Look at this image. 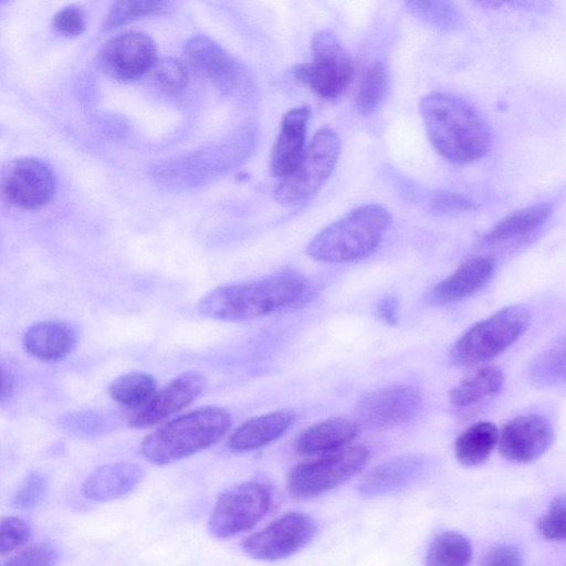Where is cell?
I'll list each match as a JSON object with an SVG mask.
<instances>
[{
  "label": "cell",
  "instance_id": "cell-16",
  "mask_svg": "<svg viewBox=\"0 0 566 566\" xmlns=\"http://www.w3.org/2000/svg\"><path fill=\"white\" fill-rule=\"evenodd\" d=\"M431 459L424 454H405L387 460L371 469L358 485L364 497L385 496L400 492L430 470Z\"/></svg>",
  "mask_w": 566,
  "mask_h": 566
},
{
  "label": "cell",
  "instance_id": "cell-34",
  "mask_svg": "<svg viewBox=\"0 0 566 566\" xmlns=\"http://www.w3.org/2000/svg\"><path fill=\"white\" fill-rule=\"evenodd\" d=\"M49 490V479L45 473L33 470L15 490L11 504L14 509L27 511L36 507L45 497Z\"/></svg>",
  "mask_w": 566,
  "mask_h": 566
},
{
  "label": "cell",
  "instance_id": "cell-20",
  "mask_svg": "<svg viewBox=\"0 0 566 566\" xmlns=\"http://www.w3.org/2000/svg\"><path fill=\"white\" fill-rule=\"evenodd\" d=\"M143 469L133 462L122 461L95 469L84 481V496L96 502H107L129 494L143 480Z\"/></svg>",
  "mask_w": 566,
  "mask_h": 566
},
{
  "label": "cell",
  "instance_id": "cell-33",
  "mask_svg": "<svg viewBox=\"0 0 566 566\" xmlns=\"http://www.w3.org/2000/svg\"><path fill=\"white\" fill-rule=\"evenodd\" d=\"M169 0H113L103 23L111 31L134 20L163 10Z\"/></svg>",
  "mask_w": 566,
  "mask_h": 566
},
{
  "label": "cell",
  "instance_id": "cell-24",
  "mask_svg": "<svg viewBox=\"0 0 566 566\" xmlns=\"http://www.w3.org/2000/svg\"><path fill=\"white\" fill-rule=\"evenodd\" d=\"M504 375L495 365L480 368L464 378L449 392V400L458 409H471L494 399L502 390Z\"/></svg>",
  "mask_w": 566,
  "mask_h": 566
},
{
  "label": "cell",
  "instance_id": "cell-35",
  "mask_svg": "<svg viewBox=\"0 0 566 566\" xmlns=\"http://www.w3.org/2000/svg\"><path fill=\"white\" fill-rule=\"evenodd\" d=\"M31 527L21 517L9 515L0 518V555L8 556L28 545Z\"/></svg>",
  "mask_w": 566,
  "mask_h": 566
},
{
  "label": "cell",
  "instance_id": "cell-8",
  "mask_svg": "<svg viewBox=\"0 0 566 566\" xmlns=\"http://www.w3.org/2000/svg\"><path fill=\"white\" fill-rule=\"evenodd\" d=\"M368 451L361 446L343 447L315 460L295 465L287 489L295 497L310 499L328 492L361 471Z\"/></svg>",
  "mask_w": 566,
  "mask_h": 566
},
{
  "label": "cell",
  "instance_id": "cell-30",
  "mask_svg": "<svg viewBox=\"0 0 566 566\" xmlns=\"http://www.w3.org/2000/svg\"><path fill=\"white\" fill-rule=\"evenodd\" d=\"M408 10L441 31H453L460 28L461 13L451 0H403Z\"/></svg>",
  "mask_w": 566,
  "mask_h": 566
},
{
  "label": "cell",
  "instance_id": "cell-28",
  "mask_svg": "<svg viewBox=\"0 0 566 566\" xmlns=\"http://www.w3.org/2000/svg\"><path fill=\"white\" fill-rule=\"evenodd\" d=\"M389 74L381 61L373 62L363 73L359 81L355 105L359 114L374 113L389 92Z\"/></svg>",
  "mask_w": 566,
  "mask_h": 566
},
{
  "label": "cell",
  "instance_id": "cell-14",
  "mask_svg": "<svg viewBox=\"0 0 566 566\" xmlns=\"http://www.w3.org/2000/svg\"><path fill=\"white\" fill-rule=\"evenodd\" d=\"M554 440V430L538 413L520 415L507 421L499 433V450L506 460L527 463L542 457Z\"/></svg>",
  "mask_w": 566,
  "mask_h": 566
},
{
  "label": "cell",
  "instance_id": "cell-39",
  "mask_svg": "<svg viewBox=\"0 0 566 566\" xmlns=\"http://www.w3.org/2000/svg\"><path fill=\"white\" fill-rule=\"evenodd\" d=\"M430 208L437 213L452 214L474 209L476 202L462 192L441 191L432 197Z\"/></svg>",
  "mask_w": 566,
  "mask_h": 566
},
{
  "label": "cell",
  "instance_id": "cell-19",
  "mask_svg": "<svg viewBox=\"0 0 566 566\" xmlns=\"http://www.w3.org/2000/svg\"><path fill=\"white\" fill-rule=\"evenodd\" d=\"M310 114L308 106L294 107L284 114L271 151L270 169L273 176L284 177L297 163L305 148Z\"/></svg>",
  "mask_w": 566,
  "mask_h": 566
},
{
  "label": "cell",
  "instance_id": "cell-18",
  "mask_svg": "<svg viewBox=\"0 0 566 566\" xmlns=\"http://www.w3.org/2000/svg\"><path fill=\"white\" fill-rule=\"evenodd\" d=\"M495 272L491 256H476L462 263L428 294L432 304H449L469 297L485 286Z\"/></svg>",
  "mask_w": 566,
  "mask_h": 566
},
{
  "label": "cell",
  "instance_id": "cell-45",
  "mask_svg": "<svg viewBox=\"0 0 566 566\" xmlns=\"http://www.w3.org/2000/svg\"><path fill=\"white\" fill-rule=\"evenodd\" d=\"M6 1H7V0H0V4H1V3H3V2H6Z\"/></svg>",
  "mask_w": 566,
  "mask_h": 566
},
{
  "label": "cell",
  "instance_id": "cell-26",
  "mask_svg": "<svg viewBox=\"0 0 566 566\" xmlns=\"http://www.w3.org/2000/svg\"><path fill=\"white\" fill-rule=\"evenodd\" d=\"M499 440V430L490 421H480L462 431L454 442V454L460 463L478 467L493 452Z\"/></svg>",
  "mask_w": 566,
  "mask_h": 566
},
{
  "label": "cell",
  "instance_id": "cell-32",
  "mask_svg": "<svg viewBox=\"0 0 566 566\" xmlns=\"http://www.w3.org/2000/svg\"><path fill=\"white\" fill-rule=\"evenodd\" d=\"M108 415L95 409L72 410L59 418L57 426L69 436L88 439L98 437L113 427Z\"/></svg>",
  "mask_w": 566,
  "mask_h": 566
},
{
  "label": "cell",
  "instance_id": "cell-43",
  "mask_svg": "<svg viewBox=\"0 0 566 566\" xmlns=\"http://www.w3.org/2000/svg\"><path fill=\"white\" fill-rule=\"evenodd\" d=\"M376 315L387 325H395L399 317V302L392 295L381 297L375 308Z\"/></svg>",
  "mask_w": 566,
  "mask_h": 566
},
{
  "label": "cell",
  "instance_id": "cell-4",
  "mask_svg": "<svg viewBox=\"0 0 566 566\" xmlns=\"http://www.w3.org/2000/svg\"><path fill=\"white\" fill-rule=\"evenodd\" d=\"M230 427L231 415L226 409L200 408L148 434L140 443V452L151 463L168 464L216 444Z\"/></svg>",
  "mask_w": 566,
  "mask_h": 566
},
{
  "label": "cell",
  "instance_id": "cell-29",
  "mask_svg": "<svg viewBox=\"0 0 566 566\" xmlns=\"http://www.w3.org/2000/svg\"><path fill=\"white\" fill-rule=\"evenodd\" d=\"M472 555V545L464 535L446 531L431 542L426 563L431 566H462L470 563Z\"/></svg>",
  "mask_w": 566,
  "mask_h": 566
},
{
  "label": "cell",
  "instance_id": "cell-36",
  "mask_svg": "<svg viewBox=\"0 0 566 566\" xmlns=\"http://www.w3.org/2000/svg\"><path fill=\"white\" fill-rule=\"evenodd\" d=\"M154 77L158 86L167 93H180L188 83L187 70L176 59L157 60L153 67Z\"/></svg>",
  "mask_w": 566,
  "mask_h": 566
},
{
  "label": "cell",
  "instance_id": "cell-21",
  "mask_svg": "<svg viewBox=\"0 0 566 566\" xmlns=\"http://www.w3.org/2000/svg\"><path fill=\"white\" fill-rule=\"evenodd\" d=\"M25 352L42 361H59L76 346L74 328L65 322L46 321L31 325L22 338Z\"/></svg>",
  "mask_w": 566,
  "mask_h": 566
},
{
  "label": "cell",
  "instance_id": "cell-37",
  "mask_svg": "<svg viewBox=\"0 0 566 566\" xmlns=\"http://www.w3.org/2000/svg\"><path fill=\"white\" fill-rule=\"evenodd\" d=\"M537 531L548 541L563 542L566 535L565 497L556 496L537 521Z\"/></svg>",
  "mask_w": 566,
  "mask_h": 566
},
{
  "label": "cell",
  "instance_id": "cell-41",
  "mask_svg": "<svg viewBox=\"0 0 566 566\" xmlns=\"http://www.w3.org/2000/svg\"><path fill=\"white\" fill-rule=\"evenodd\" d=\"M478 6L496 10L501 8L527 10L536 13L548 14L554 10L552 0H473Z\"/></svg>",
  "mask_w": 566,
  "mask_h": 566
},
{
  "label": "cell",
  "instance_id": "cell-12",
  "mask_svg": "<svg viewBox=\"0 0 566 566\" xmlns=\"http://www.w3.org/2000/svg\"><path fill=\"white\" fill-rule=\"evenodd\" d=\"M157 48L150 36L128 31L109 39L97 54L98 67L118 82H132L151 71Z\"/></svg>",
  "mask_w": 566,
  "mask_h": 566
},
{
  "label": "cell",
  "instance_id": "cell-42",
  "mask_svg": "<svg viewBox=\"0 0 566 566\" xmlns=\"http://www.w3.org/2000/svg\"><path fill=\"white\" fill-rule=\"evenodd\" d=\"M481 564L485 566L522 565L524 564V556L517 546L502 543L491 547L483 555Z\"/></svg>",
  "mask_w": 566,
  "mask_h": 566
},
{
  "label": "cell",
  "instance_id": "cell-44",
  "mask_svg": "<svg viewBox=\"0 0 566 566\" xmlns=\"http://www.w3.org/2000/svg\"><path fill=\"white\" fill-rule=\"evenodd\" d=\"M14 380L11 373L0 364V401L7 400L13 392Z\"/></svg>",
  "mask_w": 566,
  "mask_h": 566
},
{
  "label": "cell",
  "instance_id": "cell-15",
  "mask_svg": "<svg viewBox=\"0 0 566 566\" xmlns=\"http://www.w3.org/2000/svg\"><path fill=\"white\" fill-rule=\"evenodd\" d=\"M205 384V378L198 373L179 375L134 411L128 420L129 426L144 429L163 422L195 401L203 391Z\"/></svg>",
  "mask_w": 566,
  "mask_h": 566
},
{
  "label": "cell",
  "instance_id": "cell-1",
  "mask_svg": "<svg viewBox=\"0 0 566 566\" xmlns=\"http://www.w3.org/2000/svg\"><path fill=\"white\" fill-rule=\"evenodd\" d=\"M314 295L311 280L298 273L283 272L218 286L200 300L198 312L212 319L243 322L297 311Z\"/></svg>",
  "mask_w": 566,
  "mask_h": 566
},
{
  "label": "cell",
  "instance_id": "cell-10",
  "mask_svg": "<svg viewBox=\"0 0 566 566\" xmlns=\"http://www.w3.org/2000/svg\"><path fill=\"white\" fill-rule=\"evenodd\" d=\"M54 192V174L39 159L14 158L0 168V198L17 209H41L51 202Z\"/></svg>",
  "mask_w": 566,
  "mask_h": 566
},
{
  "label": "cell",
  "instance_id": "cell-17",
  "mask_svg": "<svg viewBox=\"0 0 566 566\" xmlns=\"http://www.w3.org/2000/svg\"><path fill=\"white\" fill-rule=\"evenodd\" d=\"M189 64L220 88L235 85L239 63L221 45L206 35L190 38L184 48Z\"/></svg>",
  "mask_w": 566,
  "mask_h": 566
},
{
  "label": "cell",
  "instance_id": "cell-7",
  "mask_svg": "<svg viewBox=\"0 0 566 566\" xmlns=\"http://www.w3.org/2000/svg\"><path fill=\"white\" fill-rule=\"evenodd\" d=\"M311 49L313 59L295 69L296 80L321 97H338L354 76L355 65L349 52L328 30L313 35Z\"/></svg>",
  "mask_w": 566,
  "mask_h": 566
},
{
  "label": "cell",
  "instance_id": "cell-2",
  "mask_svg": "<svg viewBox=\"0 0 566 566\" xmlns=\"http://www.w3.org/2000/svg\"><path fill=\"white\" fill-rule=\"evenodd\" d=\"M419 108L431 145L449 161L469 164L489 153L491 129L481 113L463 98L433 92L421 98Z\"/></svg>",
  "mask_w": 566,
  "mask_h": 566
},
{
  "label": "cell",
  "instance_id": "cell-38",
  "mask_svg": "<svg viewBox=\"0 0 566 566\" xmlns=\"http://www.w3.org/2000/svg\"><path fill=\"white\" fill-rule=\"evenodd\" d=\"M57 548L51 542H39L27 545L7 559L13 566H51L57 562Z\"/></svg>",
  "mask_w": 566,
  "mask_h": 566
},
{
  "label": "cell",
  "instance_id": "cell-5",
  "mask_svg": "<svg viewBox=\"0 0 566 566\" xmlns=\"http://www.w3.org/2000/svg\"><path fill=\"white\" fill-rule=\"evenodd\" d=\"M530 323L531 314L526 307L506 306L469 327L454 343L451 358L461 366L491 360L511 347Z\"/></svg>",
  "mask_w": 566,
  "mask_h": 566
},
{
  "label": "cell",
  "instance_id": "cell-25",
  "mask_svg": "<svg viewBox=\"0 0 566 566\" xmlns=\"http://www.w3.org/2000/svg\"><path fill=\"white\" fill-rule=\"evenodd\" d=\"M552 212L553 205L549 202H538L518 209L495 223L483 235V241L495 244L527 235L541 228Z\"/></svg>",
  "mask_w": 566,
  "mask_h": 566
},
{
  "label": "cell",
  "instance_id": "cell-3",
  "mask_svg": "<svg viewBox=\"0 0 566 566\" xmlns=\"http://www.w3.org/2000/svg\"><path fill=\"white\" fill-rule=\"evenodd\" d=\"M392 216L381 205L359 206L322 229L307 244L310 258L350 262L373 253L386 235Z\"/></svg>",
  "mask_w": 566,
  "mask_h": 566
},
{
  "label": "cell",
  "instance_id": "cell-27",
  "mask_svg": "<svg viewBox=\"0 0 566 566\" xmlns=\"http://www.w3.org/2000/svg\"><path fill=\"white\" fill-rule=\"evenodd\" d=\"M156 392L155 379L146 373L130 371L116 377L108 386V394L118 405L137 410Z\"/></svg>",
  "mask_w": 566,
  "mask_h": 566
},
{
  "label": "cell",
  "instance_id": "cell-6",
  "mask_svg": "<svg viewBox=\"0 0 566 566\" xmlns=\"http://www.w3.org/2000/svg\"><path fill=\"white\" fill-rule=\"evenodd\" d=\"M339 154L340 140L336 132L329 127L317 130L293 169L275 187V199L285 206L310 200L332 175Z\"/></svg>",
  "mask_w": 566,
  "mask_h": 566
},
{
  "label": "cell",
  "instance_id": "cell-23",
  "mask_svg": "<svg viewBox=\"0 0 566 566\" xmlns=\"http://www.w3.org/2000/svg\"><path fill=\"white\" fill-rule=\"evenodd\" d=\"M359 432V423L349 418H329L303 430L295 441L300 454L326 453L346 447Z\"/></svg>",
  "mask_w": 566,
  "mask_h": 566
},
{
  "label": "cell",
  "instance_id": "cell-13",
  "mask_svg": "<svg viewBox=\"0 0 566 566\" xmlns=\"http://www.w3.org/2000/svg\"><path fill=\"white\" fill-rule=\"evenodd\" d=\"M420 390L407 384L391 385L368 392L357 403L361 423L369 428L384 429L405 423L420 410Z\"/></svg>",
  "mask_w": 566,
  "mask_h": 566
},
{
  "label": "cell",
  "instance_id": "cell-11",
  "mask_svg": "<svg viewBox=\"0 0 566 566\" xmlns=\"http://www.w3.org/2000/svg\"><path fill=\"white\" fill-rule=\"evenodd\" d=\"M317 533L315 521L300 512H289L242 543L243 551L259 560H279L307 546Z\"/></svg>",
  "mask_w": 566,
  "mask_h": 566
},
{
  "label": "cell",
  "instance_id": "cell-40",
  "mask_svg": "<svg viewBox=\"0 0 566 566\" xmlns=\"http://www.w3.org/2000/svg\"><path fill=\"white\" fill-rule=\"evenodd\" d=\"M54 29L63 35L76 36L85 30V17L83 11L75 6L61 9L53 18Z\"/></svg>",
  "mask_w": 566,
  "mask_h": 566
},
{
  "label": "cell",
  "instance_id": "cell-22",
  "mask_svg": "<svg viewBox=\"0 0 566 566\" xmlns=\"http://www.w3.org/2000/svg\"><path fill=\"white\" fill-rule=\"evenodd\" d=\"M294 420L295 413L287 409L251 418L232 433L229 447L235 452L260 449L282 437Z\"/></svg>",
  "mask_w": 566,
  "mask_h": 566
},
{
  "label": "cell",
  "instance_id": "cell-9",
  "mask_svg": "<svg viewBox=\"0 0 566 566\" xmlns=\"http://www.w3.org/2000/svg\"><path fill=\"white\" fill-rule=\"evenodd\" d=\"M272 493L260 482H245L224 492L216 502L209 532L217 538H228L252 528L269 512Z\"/></svg>",
  "mask_w": 566,
  "mask_h": 566
},
{
  "label": "cell",
  "instance_id": "cell-31",
  "mask_svg": "<svg viewBox=\"0 0 566 566\" xmlns=\"http://www.w3.org/2000/svg\"><path fill=\"white\" fill-rule=\"evenodd\" d=\"M533 381L553 386L565 380V339H556L549 347L538 354L531 363L528 369Z\"/></svg>",
  "mask_w": 566,
  "mask_h": 566
}]
</instances>
